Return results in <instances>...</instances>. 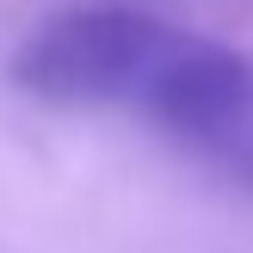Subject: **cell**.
I'll return each instance as SVG.
<instances>
[{"label":"cell","instance_id":"1","mask_svg":"<svg viewBox=\"0 0 253 253\" xmlns=\"http://www.w3.org/2000/svg\"><path fill=\"white\" fill-rule=\"evenodd\" d=\"M6 81L43 105H118L253 192V56L136 6H68L25 31Z\"/></svg>","mask_w":253,"mask_h":253}]
</instances>
